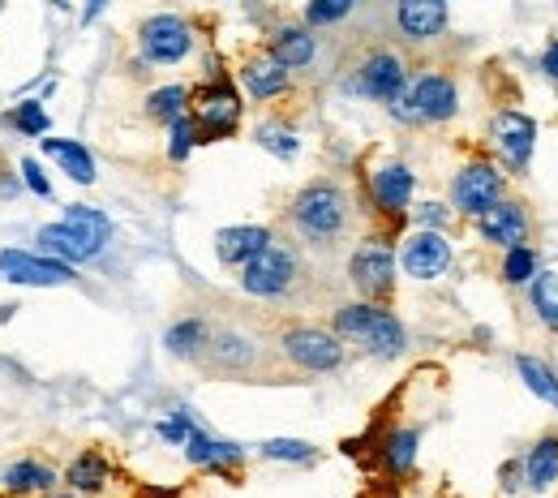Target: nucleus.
<instances>
[{"label":"nucleus","mask_w":558,"mask_h":498,"mask_svg":"<svg viewBox=\"0 0 558 498\" xmlns=\"http://www.w3.org/2000/svg\"><path fill=\"white\" fill-rule=\"evenodd\" d=\"M0 276L9 284H22V288H61L77 280L73 267L52 263L44 254H31V250H0Z\"/></svg>","instance_id":"obj_15"},{"label":"nucleus","mask_w":558,"mask_h":498,"mask_svg":"<svg viewBox=\"0 0 558 498\" xmlns=\"http://www.w3.org/2000/svg\"><path fill=\"white\" fill-rule=\"evenodd\" d=\"M17 172H22V185H26L35 198H52V181H48V172L39 168V159H35V155H26V159L17 163Z\"/></svg>","instance_id":"obj_39"},{"label":"nucleus","mask_w":558,"mask_h":498,"mask_svg":"<svg viewBox=\"0 0 558 498\" xmlns=\"http://www.w3.org/2000/svg\"><path fill=\"white\" fill-rule=\"evenodd\" d=\"M400 267H404V276H413L421 284L447 276V267H451V241H447V232H425V228H417L413 236H404Z\"/></svg>","instance_id":"obj_14"},{"label":"nucleus","mask_w":558,"mask_h":498,"mask_svg":"<svg viewBox=\"0 0 558 498\" xmlns=\"http://www.w3.org/2000/svg\"><path fill=\"white\" fill-rule=\"evenodd\" d=\"M502 190H507L502 172L489 159H473L451 177V207L460 215H469V219H477L486 207H494L502 198Z\"/></svg>","instance_id":"obj_10"},{"label":"nucleus","mask_w":558,"mask_h":498,"mask_svg":"<svg viewBox=\"0 0 558 498\" xmlns=\"http://www.w3.org/2000/svg\"><path fill=\"white\" fill-rule=\"evenodd\" d=\"M0 490L4 498H48L61 490V473L39 456H22L0 469Z\"/></svg>","instance_id":"obj_16"},{"label":"nucleus","mask_w":558,"mask_h":498,"mask_svg":"<svg viewBox=\"0 0 558 498\" xmlns=\"http://www.w3.org/2000/svg\"><path fill=\"white\" fill-rule=\"evenodd\" d=\"M198 143H203V138H198L194 117H181L177 125H168V159H172V163H185L190 150H194Z\"/></svg>","instance_id":"obj_36"},{"label":"nucleus","mask_w":558,"mask_h":498,"mask_svg":"<svg viewBox=\"0 0 558 498\" xmlns=\"http://www.w3.org/2000/svg\"><path fill=\"white\" fill-rule=\"evenodd\" d=\"M35 241H39V254H44V258L65 263V267H82V263H90V258H95V254L73 236L65 223H44V228L35 232Z\"/></svg>","instance_id":"obj_27"},{"label":"nucleus","mask_w":558,"mask_h":498,"mask_svg":"<svg viewBox=\"0 0 558 498\" xmlns=\"http://www.w3.org/2000/svg\"><path fill=\"white\" fill-rule=\"evenodd\" d=\"M267 52H271L288 73H301V70H310L314 57H318V35H314L310 26H301V22H288V26H279L276 35H271Z\"/></svg>","instance_id":"obj_22"},{"label":"nucleus","mask_w":558,"mask_h":498,"mask_svg":"<svg viewBox=\"0 0 558 498\" xmlns=\"http://www.w3.org/2000/svg\"><path fill=\"white\" fill-rule=\"evenodd\" d=\"M254 143L263 146L267 155H276V159H296L301 155V138H296V125L292 121H283V117H267L258 130H254Z\"/></svg>","instance_id":"obj_30"},{"label":"nucleus","mask_w":558,"mask_h":498,"mask_svg":"<svg viewBox=\"0 0 558 498\" xmlns=\"http://www.w3.org/2000/svg\"><path fill=\"white\" fill-rule=\"evenodd\" d=\"M236 77H241V86H245V95H250L254 104H271V99L292 90V73L283 70L267 48H254V52L241 61Z\"/></svg>","instance_id":"obj_17"},{"label":"nucleus","mask_w":558,"mask_h":498,"mask_svg":"<svg viewBox=\"0 0 558 498\" xmlns=\"http://www.w3.org/2000/svg\"><path fill=\"white\" fill-rule=\"evenodd\" d=\"M276 353L283 365H292L301 374H336L349 361L344 340L318 323H288L276 336Z\"/></svg>","instance_id":"obj_5"},{"label":"nucleus","mask_w":558,"mask_h":498,"mask_svg":"<svg viewBox=\"0 0 558 498\" xmlns=\"http://www.w3.org/2000/svg\"><path fill=\"white\" fill-rule=\"evenodd\" d=\"M190 86H181V82H168V86H155L150 95H146V117L155 121V125H177L181 117H190Z\"/></svg>","instance_id":"obj_28"},{"label":"nucleus","mask_w":558,"mask_h":498,"mask_svg":"<svg viewBox=\"0 0 558 498\" xmlns=\"http://www.w3.org/2000/svg\"><path fill=\"white\" fill-rule=\"evenodd\" d=\"M210 336H215V327H210L203 314H190V318H177L168 331H163V349L177 356V361H198L203 365V356L210 349Z\"/></svg>","instance_id":"obj_23"},{"label":"nucleus","mask_w":558,"mask_h":498,"mask_svg":"<svg viewBox=\"0 0 558 498\" xmlns=\"http://www.w3.org/2000/svg\"><path fill=\"white\" fill-rule=\"evenodd\" d=\"M203 365H207L210 374L245 378V374L263 369V344H258L254 336L236 331V327H219V331L210 336V349H207V356H203Z\"/></svg>","instance_id":"obj_13"},{"label":"nucleus","mask_w":558,"mask_h":498,"mask_svg":"<svg viewBox=\"0 0 558 498\" xmlns=\"http://www.w3.org/2000/svg\"><path fill=\"white\" fill-rule=\"evenodd\" d=\"M533 276H537V254L529 245L524 250H511L502 258V280L507 284H533Z\"/></svg>","instance_id":"obj_38"},{"label":"nucleus","mask_w":558,"mask_h":498,"mask_svg":"<svg viewBox=\"0 0 558 498\" xmlns=\"http://www.w3.org/2000/svg\"><path fill=\"white\" fill-rule=\"evenodd\" d=\"M258 451H263V460H276V464H310L318 456V447L305 438H267Z\"/></svg>","instance_id":"obj_35"},{"label":"nucleus","mask_w":558,"mask_h":498,"mask_svg":"<svg viewBox=\"0 0 558 498\" xmlns=\"http://www.w3.org/2000/svg\"><path fill=\"white\" fill-rule=\"evenodd\" d=\"M460 112V86L451 73H417L409 82V90L391 104V117L404 125H442Z\"/></svg>","instance_id":"obj_6"},{"label":"nucleus","mask_w":558,"mask_h":498,"mask_svg":"<svg viewBox=\"0 0 558 498\" xmlns=\"http://www.w3.org/2000/svg\"><path fill=\"white\" fill-rule=\"evenodd\" d=\"M9 125L17 130V134H26V138H48V130H52V117H48V108L39 104V99H22V104H13L9 108Z\"/></svg>","instance_id":"obj_34"},{"label":"nucleus","mask_w":558,"mask_h":498,"mask_svg":"<svg viewBox=\"0 0 558 498\" xmlns=\"http://www.w3.org/2000/svg\"><path fill=\"white\" fill-rule=\"evenodd\" d=\"M473 223H477L482 241L498 245L502 254L524 250V245H529V236H533V215H529V207H524L520 198H507V194H502L494 207H486Z\"/></svg>","instance_id":"obj_11"},{"label":"nucleus","mask_w":558,"mask_h":498,"mask_svg":"<svg viewBox=\"0 0 558 498\" xmlns=\"http://www.w3.org/2000/svg\"><path fill=\"white\" fill-rule=\"evenodd\" d=\"M451 219V211L447 207H438V203H421L417 211V223L425 228V232H442V223Z\"/></svg>","instance_id":"obj_40"},{"label":"nucleus","mask_w":558,"mask_h":498,"mask_svg":"<svg viewBox=\"0 0 558 498\" xmlns=\"http://www.w3.org/2000/svg\"><path fill=\"white\" fill-rule=\"evenodd\" d=\"M529 305H533V314L542 318V327L558 336V280L550 271H537V276H533V284H529Z\"/></svg>","instance_id":"obj_33"},{"label":"nucleus","mask_w":558,"mask_h":498,"mask_svg":"<svg viewBox=\"0 0 558 498\" xmlns=\"http://www.w3.org/2000/svg\"><path fill=\"white\" fill-rule=\"evenodd\" d=\"M489 138L498 146V155L507 159V168H529V159H533V143H537V125H533V117H524V112H498L494 117V125H489Z\"/></svg>","instance_id":"obj_18"},{"label":"nucleus","mask_w":558,"mask_h":498,"mask_svg":"<svg viewBox=\"0 0 558 498\" xmlns=\"http://www.w3.org/2000/svg\"><path fill=\"white\" fill-rule=\"evenodd\" d=\"M409 82H413V70L396 48H365L349 77V86L356 95H365L374 104H387V108L409 90Z\"/></svg>","instance_id":"obj_7"},{"label":"nucleus","mask_w":558,"mask_h":498,"mask_svg":"<svg viewBox=\"0 0 558 498\" xmlns=\"http://www.w3.org/2000/svg\"><path fill=\"white\" fill-rule=\"evenodd\" d=\"M65 228H70L73 236L99 258L104 250H108V241H112V219L99 211V207H65V219H61Z\"/></svg>","instance_id":"obj_26"},{"label":"nucleus","mask_w":558,"mask_h":498,"mask_svg":"<svg viewBox=\"0 0 558 498\" xmlns=\"http://www.w3.org/2000/svg\"><path fill=\"white\" fill-rule=\"evenodd\" d=\"M185 460H190V464H198V469H210V473H232V469H241L245 451H241L236 442L210 438L207 429L198 426L194 434H190V442H185Z\"/></svg>","instance_id":"obj_24"},{"label":"nucleus","mask_w":558,"mask_h":498,"mask_svg":"<svg viewBox=\"0 0 558 498\" xmlns=\"http://www.w3.org/2000/svg\"><path fill=\"white\" fill-rule=\"evenodd\" d=\"M48 498H77V495H70V490H57V495H48Z\"/></svg>","instance_id":"obj_42"},{"label":"nucleus","mask_w":558,"mask_h":498,"mask_svg":"<svg viewBox=\"0 0 558 498\" xmlns=\"http://www.w3.org/2000/svg\"><path fill=\"white\" fill-rule=\"evenodd\" d=\"M194 52V26L181 13H150L138 26L142 65H181Z\"/></svg>","instance_id":"obj_9"},{"label":"nucleus","mask_w":558,"mask_h":498,"mask_svg":"<svg viewBox=\"0 0 558 498\" xmlns=\"http://www.w3.org/2000/svg\"><path fill=\"white\" fill-rule=\"evenodd\" d=\"M271 241H276V232H271V228H263V223L219 228V232H215V258H219L223 267H250V263H254Z\"/></svg>","instance_id":"obj_19"},{"label":"nucleus","mask_w":558,"mask_h":498,"mask_svg":"<svg viewBox=\"0 0 558 498\" xmlns=\"http://www.w3.org/2000/svg\"><path fill=\"white\" fill-rule=\"evenodd\" d=\"M61 486L77 498H99L108 486H112V464H108V456L104 451H77L70 464H65V473H61Z\"/></svg>","instance_id":"obj_21"},{"label":"nucleus","mask_w":558,"mask_h":498,"mask_svg":"<svg viewBox=\"0 0 558 498\" xmlns=\"http://www.w3.org/2000/svg\"><path fill=\"white\" fill-rule=\"evenodd\" d=\"M383 464L391 477H409L413 464H417V429L400 426L383 438Z\"/></svg>","instance_id":"obj_29"},{"label":"nucleus","mask_w":558,"mask_h":498,"mask_svg":"<svg viewBox=\"0 0 558 498\" xmlns=\"http://www.w3.org/2000/svg\"><path fill=\"white\" fill-rule=\"evenodd\" d=\"M396 271H400V250L391 245L387 232H365L349 254V284L361 301L387 305L396 296Z\"/></svg>","instance_id":"obj_4"},{"label":"nucleus","mask_w":558,"mask_h":498,"mask_svg":"<svg viewBox=\"0 0 558 498\" xmlns=\"http://www.w3.org/2000/svg\"><path fill=\"white\" fill-rule=\"evenodd\" d=\"M39 150L70 177V181H77V185H95V155L86 150L82 143H70V138H44L39 143Z\"/></svg>","instance_id":"obj_25"},{"label":"nucleus","mask_w":558,"mask_h":498,"mask_svg":"<svg viewBox=\"0 0 558 498\" xmlns=\"http://www.w3.org/2000/svg\"><path fill=\"white\" fill-rule=\"evenodd\" d=\"M396 31L409 44H434L447 31V4L442 0H400L396 4Z\"/></svg>","instance_id":"obj_20"},{"label":"nucleus","mask_w":558,"mask_h":498,"mask_svg":"<svg viewBox=\"0 0 558 498\" xmlns=\"http://www.w3.org/2000/svg\"><path fill=\"white\" fill-rule=\"evenodd\" d=\"M413 185H417V177H413L409 163H400V159L378 163L369 172V203H374V211L383 215L387 223H400L409 215V207H413Z\"/></svg>","instance_id":"obj_12"},{"label":"nucleus","mask_w":558,"mask_h":498,"mask_svg":"<svg viewBox=\"0 0 558 498\" xmlns=\"http://www.w3.org/2000/svg\"><path fill=\"white\" fill-rule=\"evenodd\" d=\"M524 477H529V486H533V490L555 486V477H558V438L555 434L537 438V447L524 456Z\"/></svg>","instance_id":"obj_31"},{"label":"nucleus","mask_w":558,"mask_h":498,"mask_svg":"<svg viewBox=\"0 0 558 498\" xmlns=\"http://www.w3.org/2000/svg\"><path fill=\"white\" fill-rule=\"evenodd\" d=\"M356 232V203L336 177H314L288 203V241L301 254H340Z\"/></svg>","instance_id":"obj_1"},{"label":"nucleus","mask_w":558,"mask_h":498,"mask_svg":"<svg viewBox=\"0 0 558 498\" xmlns=\"http://www.w3.org/2000/svg\"><path fill=\"white\" fill-rule=\"evenodd\" d=\"M331 331L344 340V349L356 344L361 353L378 356V361L400 356L404 344H409L404 323L387 305H369V301H344V305H336L331 309Z\"/></svg>","instance_id":"obj_2"},{"label":"nucleus","mask_w":558,"mask_h":498,"mask_svg":"<svg viewBox=\"0 0 558 498\" xmlns=\"http://www.w3.org/2000/svg\"><path fill=\"white\" fill-rule=\"evenodd\" d=\"M352 0H314V4H305V26L310 31H318V26H336V22H344L352 17Z\"/></svg>","instance_id":"obj_37"},{"label":"nucleus","mask_w":558,"mask_h":498,"mask_svg":"<svg viewBox=\"0 0 558 498\" xmlns=\"http://www.w3.org/2000/svg\"><path fill=\"white\" fill-rule=\"evenodd\" d=\"M515 369H520V378H524V387L542 400V404H555L558 409V374L546 365V361H537V356L520 353L515 356Z\"/></svg>","instance_id":"obj_32"},{"label":"nucleus","mask_w":558,"mask_h":498,"mask_svg":"<svg viewBox=\"0 0 558 498\" xmlns=\"http://www.w3.org/2000/svg\"><path fill=\"white\" fill-rule=\"evenodd\" d=\"M241 90L228 82V77H210L203 82L194 95H190V117L198 125V138L203 143H219V138H232L241 130Z\"/></svg>","instance_id":"obj_8"},{"label":"nucleus","mask_w":558,"mask_h":498,"mask_svg":"<svg viewBox=\"0 0 558 498\" xmlns=\"http://www.w3.org/2000/svg\"><path fill=\"white\" fill-rule=\"evenodd\" d=\"M542 70H546L558 82V39L550 44V48H546V52H542Z\"/></svg>","instance_id":"obj_41"},{"label":"nucleus","mask_w":558,"mask_h":498,"mask_svg":"<svg viewBox=\"0 0 558 498\" xmlns=\"http://www.w3.org/2000/svg\"><path fill=\"white\" fill-rule=\"evenodd\" d=\"M301 284H305V254L288 236H276L250 267H241V288L258 301H288Z\"/></svg>","instance_id":"obj_3"}]
</instances>
